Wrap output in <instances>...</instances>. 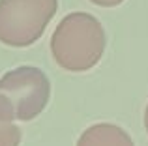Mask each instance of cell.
Listing matches in <instances>:
<instances>
[{"label":"cell","mask_w":148,"mask_h":146,"mask_svg":"<svg viewBox=\"0 0 148 146\" xmlns=\"http://www.w3.org/2000/svg\"><path fill=\"white\" fill-rule=\"evenodd\" d=\"M105 43V30L98 19L86 11H73L54 28L51 53L62 70L81 73L92 70L101 60Z\"/></svg>","instance_id":"1"},{"label":"cell","mask_w":148,"mask_h":146,"mask_svg":"<svg viewBox=\"0 0 148 146\" xmlns=\"http://www.w3.org/2000/svg\"><path fill=\"white\" fill-rule=\"evenodd\" d=\"M56 10L58 0H0V41L8 47L36 43Z\"/></svg>","instance_id":"2"},{"label":"cell","mask_w":148,"mask_h":146,"mask_svg":"<svg viewBox=\"0 0 148 146\" xmlns=\"http://www.w3.org/2000/svg\"><path fill=\"white\" fill-rule=\"evenodd\" d=\"M0 94L10 99L15 118L30 122L47 107L51 83L41 70L34 66H19L0 77Z\"/></svg>","instance_id":"3"},{"label":"cell","mask_w":148,"mask_h":146,"mask_svg":"<svg viewBox=\"0 0 148 146\" xmlns=\"http://www.w3.org/2000/svg\"><path fill=\"white\" fill-rule=\"evenodd\" d=\"M77 146H135L131 137L120 126L114 124H94L79 137Z\"/></svg>","instance_id":"4"},{"label":"cell","mask_w":148,"mask_h":146,"mask_svg":"<svg viewBox=\"0 0 148 146\" xmlns=\"http://www.w3.org/2000/svg\"><path fill=\"white\" fill-rule=\"evenodd\" d=\"M15 113L10 99L0 94V146H19L21 129L15 126Z\"/></svg>","instance_id":"5"},{"label":"cell","mask_w":148,"mask_h":146,"mask_svg":"<svg viewBox=\"0 0 148 146\" xmlns=\"http://www.w3.org/2000/svg\"><path fill=\"white\" fill-rule=\"evenodd\" d=\"M90 2L96 4V6H99V8H116V6H120L124 0H90Z\"/></svg>","instance_id":"6"},{"label":"cell","mask_w":148,"mask_h":146,"mask_svg":"<svg viewBox=\"0 0 148 146\" xmlns=\"http://www.w3.org/2000/svg\"><path fill=\"white\" fill-rule=\"evenodd\" d=\"M145 128H146V133H148V105H146V111H145Z\"/></svg>","instance_id":"7"}]
</instances>
